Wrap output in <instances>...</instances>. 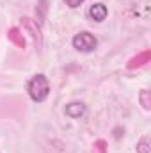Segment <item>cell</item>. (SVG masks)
I'll use <instances>...</instances> for the list:
<instances>
[{
	"label": "cell",
	"mask_w": 151,
	"mask_h": 153,
	"mask_svg": "<svg viewBox=\"0 0 151 153\" xmlns=\"http://www.w3.org/2000/svg\"><path fill=\"white\" fill-rule=\"evenodd\" d=\"M87 16H89V20H93V22H96V23H101V22L107 20V16H109V9H107L105 4H101V2H94V4L89 7Z\"/></svg>",
	"instance_id": "obj_4"
},
{
	"label": "cell",
	"mask_w": 151,
	"mask_h": 153,
	"mask_svg": "<svg viewBox=\"0 0 151 153\" xmlns=\"http://www.w3.org/2000/svg\"><path fill=\"white\" fill-rule=\"evenodd\" d=\"M139 98H141V103H142V107H144L146 111H150V107H151L150 91H148V89H142V91H141V94H139Z\"/></svg>",
	"instance_id": "obj_8"
},
{
	"label": "cell",
	"mask_w": 151,
	"mask_h": 153,
	"mask_svg": "<svg viewBox=\"0 0 151 153\" xmlns=\"http://www.w3.org/2000/svg\"><path fill=\"white\" fill-rule=\"evenodd\" d=\"M64 2H66V5H68V7H71V9H76V7H80V5H82L85 0H64Z\"/></svg>",
	"instance_id": "obj_11"
},
{
	"label": "cell",
	"mask_w": 151,
	"mask_h": 153,
	"mask_svg": "<svg viewBox=\"0 0 151 153\" xmlns=\"http://www.w3.org/2000/svg\"><path fill=\"white\" fill-rule=\"evenodd\" d=\"M71 43H73V48H75V50L84 52V53L93 52V50L96 48V45H98L96 38H94L91 32H87V30H82V32L75 34V38H73Z\"/></svg>",
	"instance_id": "obj_2"
},
{
	"label": "cell",
	"mask_w": 151,
	"mask_h": 153,
	"mask_svg": "<svg viewBox=\"0 0 151 153\" xmlns=\"http://www.w3.org/2000/svg\"><path fill=\"white\" fill-rule=\"evenodd\" d=\"M150 57H151V52H150V50H146V52H142V53H139V55L132 57V59H130V62H128V68H130V70L141 68V66H144L146 62H150Z\"/></svg>",
	"instance_id": "obj_6"
},
{
	"label": "cell",
	"mask_w": 151,
	"mask_h": 153,
	"mask_svg": "<svg viewBox=\"0 0 151 153\" xmlns=\"http://www.w3.org/2000/svg\"><path fill=\"white\" fill-rule=\"evenodd\" d=\"M21 27H23L25 32L30 34V38L34 39L36 46L41 48V45H43V34H41V27H39L38 22L32 20V18H29V16H23V18H21Z\"/></svg>",
	"instance_id": "obj_3"
},
{
	"label": "cell",
	"mask_w": 151,
	"mask_h": 153,
	"mask_svg": "<svg viewBox=\"0 0 151 153\" xmlns=\"http://www.w3.org/2000/svg\"><path fill=\"white\" fill-rule=\"evenodd\" d=\"M7 38H9V41H11L14 46H18V48H25V38H23V34H21L20 29H16V27L9 29V30H7Z\"/></svg>",
	"instance_id": "obj_7"
},
{
	"label": "cell",
	"mask_w": 151,
	"mask_h": 153,
	"mask_svg": "<svg viewBox=\"0 0 151 153\" xmlns=\"http://www.w3.org/2000/svg\"><path fill=\"white\" fill-rule=\"evenodd\" d=\"M64 112H66V116H70L73 119H78V117H82V116L85 114V105L82 102H71V103L66 105Z\"/></svg>",
	"instance_id": "obj_5"
},
{
	"label": "cell",
	"mask_w": 151,
	"mask_h": 153,
	"mask_svg": "<svg viewBox=\"0 0 151 153\" xmlns=\"http://www.w3.org/2000/svg\"><path fill=\"white\" fill-rule=\"evenodd\" d=\"M137 153H150V141H148V137H142L137 143Z\"/></svg>",
	"instance_id": "obj_9"
},
{
	"label": "cell",
	"mask_w": 151,
	"mask_h": 153,
	"mask_svg": "<svg viewBox=\"0 0 151 153\" xmlns=\"http://www.w3.org/2000/svg\"><path fill=\"white\" fill-rule=\"evenodd\" d=\"M94 148H96V152H98V153H105V152H107V143H105L103 139H100V141H96Z\"/></svg>",
	"instance_id": "obj_10"
},
{
	"label": "cell",
	"mask_w": 151,
	"mask_h": 153,
	"mask_svg": "<svg viewBox=\"0 0 151 153\" xmlns=\"http://www.w3.org/2000/svg\"><path fill=\"white\" fill-rule=\"evenodd\" d=\"M27 93H29V96L34 102L43 103L48 98V94H50V82H48V78L43 75V73L34 75L27 82Z\"/></svg>",
	"instance_id": "obj_1"
}]
</instances>
